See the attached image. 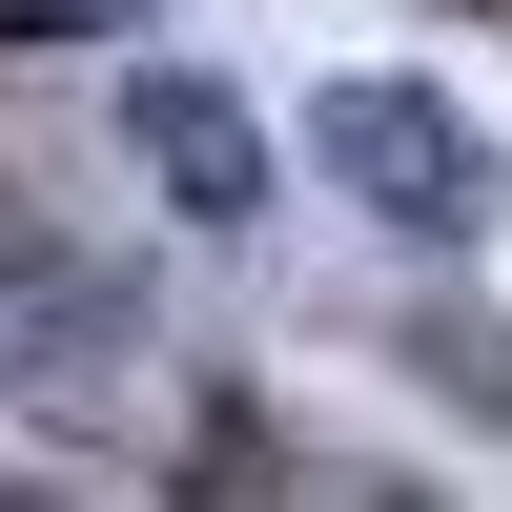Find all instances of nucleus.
<instances>
[{
	"mask_svg": "<svg viewBox=\"0 0 512 512\" xmlns=\"http://www.w3.org/2000/svg\"><path fill=\"white\" fill-rule=\"evenodd\" d=\"M123 144L164 164V205H185V226H246V205H267V123H246L205 62H144V82H123Z\"/></svg>",
	"mask_w": 512,
	"mask_h": 512,
	"instance_id": "f03ea898",
	"label": "nucleus"
},
{
	"mask_svg": "<svg viewBox=\"0 0 512 512\" xmlns=\"http://www.w3.org/2000/svg\"><path fill=\"white\" fill-rule=\"evenodd\" d=\"M123 0H0V41H21V62H62V41H103Z\"/></svg>",
	"mask_w": 512,
	"mask_h": 512,
	"instance_id": "7ed1b4c3",
	"label": "nucleus"
},
{
	"mask_svg": "<svg viewBox=\"0 0 512 512\" xmlns=\"http://www.w3.org/2000/svg\"><path fill=\"white\" fill-rule=\"evenodd\" d=\"M308 144H328V185H349V205H390V226H431V246L492 226V144L431 103V82H328Z\"/></svg>",
	"mask_w": 512,
	"mask_h": 512,
	"instance_id": "f257e3e1",
	"label": "nucleus"
}]
</instances>
